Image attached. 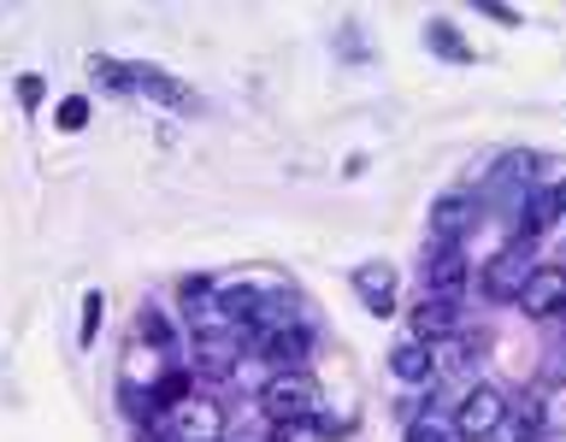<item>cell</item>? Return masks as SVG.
<instances>
[{
	"mask_svg": "<svg viewBox=\"0 0 566 442\" xmlns=\"http://www.w3.org/2000/svg\"><path fill=\"white\" fill-rule=\"evenodd\" d=\"M318 401H325V389H318V378L307 366L295 371H272V378L260 383V413L272 424H307L318 413Z\"/></svg>",
	"mask_w": 566,
	"mask_h": 442,
	"instance_id": "6da1fadb",
	"label": "cell"
},
{
	"mask_svg": "<svg viewBox=\"0 0 566 442\" xmlns=\"http://www.w3.org/2000/svg\"><path fill=\"white\" fill-rule=\"evenodd\" d=\"M449 424H454L460 442H490V436L507 424V396H502L495 383H472L467 396L454 401V419H449Z\"/></svg>",
	"mask_w": 566,
	"mask_h": 442,
	"instance_id": "7a4b0ae2",
	"label": "cell"
},
{
	"mask_svg": "<svg viewBox=\"0 0 566 442\" xmlns=\"http://www.w3.org/2000/svg\"><path fill=\"white\" fill-rule=\"evenodd\" d=\"M224 407L212 401V396H189V401H177L166 419H159V436L166 442H224Z\"/></svg>",
	"mask_w": 566,
	"mask_h": 442,
	"instance_id": "3957f363",
	"label": "cell"
},
{
	"mask_svg": "<svg viewBox=\"0 0 566 442\" xmlns=\"http://www.w3.org/2000/svg\"><path fill=\"white\" fill-rule=\"evenodd\" d=\"M478 224H484V201H478V194H467V189L437 194V207H431V242H467Z\"/></svg>",
	"mask_w": 566,
	"mask_h": 442,
	"instance_id": "277c9868",
	"label": "cell"
},
{
	"mask_svg": "<svg viewBox=\"0 0 566 442\" xmlns=\"http://www.w3.org/2000/svg\"><path fill=\"white\" fill-rule=\"evenodd\" d=\"M248 354L265 360L272 371H295V366H307V354H313V330L301 325V318H295V325H277V330H260Z\"/></svg>",
	"mask_w": 566,
	"mask_h": 442,
	"instance_id": "5b68a950",
	"label": "cell"
},
{
	"mask_svg": "<svg viewBox=\"0 0 566 442\" xmlns=\"http://www.w3.org/2000/svg\"><path fill=\"white\" fill-rule=\"evenodd\" d=\"M531 272H537L531 242H507L502 254H490V265H484V295H490V301H520V290H525Z\"/></svg>",
	"mask_w": 566,
	"mask_h": 442,
	"instance_id": "8992f818",
	"label": "cell"
},
{
	"mask_svg": "<svg viewBox=\"0 0 566 442\" xmlns=\"http://www.w3.org/2000/svg\"><path fill=\"white\" fill-rule=\"evenodd\" d=\"M467 277H472V254L460 242H437L431 248V260H424V290L431 295H454L467 290Z\"/></svg>",
	"mask_w": 566,
	"mask_h": 442,
	"instance_id": "52a82bcc",
	"label": "cell"
},
{
	"mask_svg": "<svg viewBox=\"0 0 566 442\" xmlns=\"http://www.w3.org/2000/svg\"><path fill=\"white\" fill-rule=\"evenodd\" d=\"M520 307L531 318H560L566 313V265H537L520 290Z\"/></svg>",
	"mask_w": 566,
	"mask_h": 442,
	"instance_id": "ba28073f",
	"label": "cell"
},
{
	"mask_svg": "<svg viewBox=\"0 0 566 442\" xmlns=\"http://www.w3.org/2000/svg\"><path fill=\"white\" fill-rule=\"evenodd\" d=\"M407 325H413V343H449V336L460 330V301H454V295H431V301H419Z\"/></svg>",
	"mask_w": 566,
	"mask_h": 442,
	"instance_id": "9c48e42d",
	"label": "cell"
},
{
	"mask_svg": "<svg viewBox=\"0 0 566 442\" xmlns=\"http://www.w3.org/2000/svg\"><path fill=\"white\" fill-rule=\"evenodd\" d=\"M354 295L366 301V313L389 318V313H396V265H384V260L354 265Z\"/></svg>",
	"mask_w": 566,
	"mask_h": 442,
	"instance_id": "30bf717a",
	"label": "cell"
},
{
	"mask_svg": "<svg viewBox=\"0 0 566 442\" xmlns=\"http://www.w3.org/2000/svg\"><path fill=\"white\" fill-rule=\"evenodd\" d=\"M389 371H396L401 383H431L437 378V348L431 343H401V348H389Z\"/></svg>",
	"mask_w": 566,
	"mask_h": 442,
	"instance_id": "8fae6325",
	"label": "cell"
},
{
	"mask_svg": "<svg viewBox=\"0 0 566 442\" xmlns=\"http://www.w3.org/2000/svg\"><path fill=\"white\" fill-rule=\"evenodd\" d=\"M130 77H136L142 95H154V101H166V106H195L189 88H184V83H171L166 71H154V65H130Z\"/></svg>",
	"mask_w": 566,
	"mask_h": 442,
	"instance_id": "7c38bea8",
	"label": "cell"
},
{
	"mask_svg": "<svg viewBox=\"0 0 566 442\" xmlns=\"http://www.w3.org/2000/svg\"><path fill=\"white\" fill-rule=\"evenodd\" d=\"M136 336H148L154 348H171L177 343V330H171V318L159 313V307H136Z\"/></svg>",
	"mask_w": 566,
	"mask_h": 442,
	"instance_id": "4fadbf2b",
	"label": "cell"
},
{
	"mask_svg": "<svg viewBox=\"0 0 566 442\" xmlns=\"http://www.w3.org/2000/svg\"><path fill=\"white\" fill-rule=\"evenodd\" d=\"M101 318H106V295H101V290H88V295H83V325H77V343H83V348L95 343Z\"/></svg>",
	"mask_w": 566,
	"mask_h": 442,
	"instance_id": "5bb4252c",
	"label": "cell"
},
{
	"mask_svg": "<svg viewBox=\"0 0 566 442\" xmlns=\"http://www.w3.org/2000/svg\"><path fill=\"white\" fill-rule=\"evenodd\" d=\"M424 42H431L437 53H449V60H460V65H467V60H472V48H467V42H460V35H454L449 24H431V30H424Z\"/></svg>",
	"mask_w": 566,
	"mask_h": 442,
	"instance_id": "9a60e30c",
	"label": "cell"
},
{
	"mask_svg": "<svg viewBox=\"0 0 566 442\" xmlns=\"http://www.w3.org/2000/svg\"><path fill=\"white\" fill-rule=\"evenodd\" d=\"M407 442H460L449 419H413L407 424Z\"/></svg>",
	"mask_w": 566,
	"mask_h": 442,
	"instance_id": "2e32d148",
	"label": "cell"
},
{
	"mask_svg": "<svg viewBox=\"0 0 566 442\" xmlns=\"http://www.w3.org/2000/svg\"><path fill=\"white\" fill-rule=\"evenodd\" d=\"M88 113H95V106H88L83 95H71V101H60V113H53V124H60V130H83Z\"/></svg>",
	"mask_w": 566,
	"mask_h": 442,
	"instance_id": "e0dca14e",
	"label": "cell"
},
{
	"mask_svg": "<svg viewBox=\"0 0 566 442\" xmlns=\"http://www.w3.org/2000/svg\"><path fill=\"white\" fill-rule=\"evenodd\" d=\"M537 413H543V431L560 442V436H566V389H560V396H548V401L537 407Z\"/></svg>",
	"mask_w": 566,
	"mask_h": 442,
	"instance_id": "ac0fdd59",
	"label": "cell"
},
{
	"mask_svg": "<svg viewBox=\"0 0 566 442\" xmlns=\"http://www.w3.org/2000/svg\"><path fill=\"white\" fill-rule=\"evenodd\" d=\"M88 71H95L106 88H136V77H130V71H124L118 60H88Z\"/></svg>",
	"mask_w": 566,
	"mask_h": 442,
	"instance_id": "d6986e66",
	"label": "cell"
},
{
	"mask_svg": "<svg viewBox=\"0 0 566 442\" xmlns=\"http://www.w3.org/2000/svg\"><path fill=\"white\" fill-rule=\"evenodd\" d=\"M478 12H484V18H495V24H520V12H513V7H502V0H478Z\"/></svg>",
	"mask_w": 566,
	"mask_h": 442,
	"instance_id": "ffe728a7",
	"label": "cell"
},
{
	"mask_svg": "<svg viewBox=\"0 0 566 442\" xmlns=\"http://www.w3.org/2000/svg\"><path fill=\"white\" fill-rule=\"evenodd\" d=\"M18 101H24V106H42V77H18Z\"/></svg>",
	"mask_w": 566,
	"mask_h": 442,
	"instance_id": "44dd1931",
	"label": "cell"
}]
</instances>
